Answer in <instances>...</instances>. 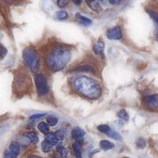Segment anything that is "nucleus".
<instances>
[{"label":"nucleus","mask_w":158,"mask_h":158,"mask_svg":"<svg viewBox=\"0 0 158 158\" xmlns=\"http://www.w3.org/2000/svg\"><path fill=\"white\" fill-rule=\"evenodd\" d=\"M71 57L69 49L63 45H56L50 49L45 57V64L49 70L57 72L64 69Z\"/></svg>","instance_id":"1"},{"label":"nucleus","mask_w":158,"mask_h":158,"mask_svg":"<svg viewBox=\"0 0 158 158\" xmlns=\"http://www.w3.org/2000/svg\"><path fill=\"white\" fill-rule=\"evenodd\" d=\"M73 86L79 94L86 98L96 100L101 96L102 90L100 84L95 80L86 76H81L74 79Z\"/></svg>","instance_id":"2"},{"label":"nucleus","mask_w":158,"mask_h":158,"mask_svg":"<svg viewBox=\"0 0 158 158\" xmlns=\"http://www.w3.org/2000/svg\"><path fill=\"white\" fill-rule=\"evenodd\" d=\"M23 57L26 66L32 72H36L40 66L38 52L33 48H26L23 52Z\"/></svg>","instance_id":"3"},{"label":"nucleus","mask_w":158,"mask_h":158,"mask_svg":"<svg viewBox=\"0 0 158 158\" xmlns=\"http://www.w3.org/2000/svg\"><path fill=\"white\" fill-rule=\"evenodd\" d=\"M35 83L36 86L37 94L40 97L46 95L49 92V87H48L47 80L43 74H36L35 76Z\"/></svg>","instance_id":"4"},{"label":"nucleus","mask_w":158,"mask_h":158,"mask_svg":"<svg viewBox=\"0 0 158 158\" xmlns=\"http://www.w3.org/2000/svg\"><path fill=\"white\" fill-rule=\"evenodd\" d=\"M29 83L31 84V82L29 81L27 76L25 74H18L15 79L14 86L17 91H26L29 87Z\"/></svg>","instance_id":"5"},{"label":"nucleus","mask_w":158,"mask_h":158,"mask_svg":"<svg viewBox=\"0 0 158 158\" xmlns=\"http://www.w3.org/2000/svg\"><path fill=\"white\" fill-rule=\"evenodd\" d=\"M143 105L149 110L158 111V94L145 97Z\"/></svg>","instance_id":"6"},{"label":"nucleus","mask_w":158,"mask_h":158,"mask_svg":"<svg viewBox=\"0 0 158 158\" xmlns=\"http://www.w3.org/2000/svg\"><path fill=\"white\" fill-rule=\"evenodd\" d=\"M106 36L109 40H119L122 38V30L119 26H114L106 32Z\"/></svg>","instance_id":"7"},{"label":"nucleus","mask_w":158,"mask_h":158,"mask_svg":"<svg viewBox=\"0 0 158 158\" xmlns=\"http://www.w3.org/2000/svg\"><path fill=\"white\" fill-rule=\"evenodd\" d=\"M9 152L12 158H17L20 153V146L18 142L13 141L10 143L9 148Z\"/></svg>","instance_id":"8"},{"label":"nucleus","mask_w":158,"mask_h":158,"mask_svg":"<svg viewBox=\"0 0 158 158\" xmlns=\"http://www.w3.org/2000/svg\"><path fill=\"white\" fill-rule=\"evenodd\" d=\"M71 71L73 72H83V73H94V68L93 66L89 64H81L80 66H77L76 67H73V69Z\"/></svg>","instance_id":"9"},{"label":"nucleus","mask_w":158,"mask_h":158,"mask_svg":"<svg viewBox=\"0 0 158 158\" xmlns=\"http://www.w3.org/2000/svg\"><path fill=\"white\" fill-rule=\"evenodd\" d=\"M82 144H83V140L82 138L77 139V141L73 144V148L74 153L77 158H82Z\"/></svg>","instance_id":"10"},{"label":"nucleus","mask_w":158,"mask_h":158,"mask_svg":"<svg viewBox=\"0 0 158 158\" xmlns=\"http://www.w3.org/2000/svg\"><path fill=\"white\" fill-rule=\"evenodd\" d=\"M105 45L102 41H97L94 45V51L97 55L103 56L104 51Z\"/></svg>","instance_id":"11"},{"label":"nucleus","mask_w":158,"mask_h":158,"mask_svg":"<svg viewBox=\"0 0 158 158\" xmlns=\"http://www.w3.org/2000/svg\"><path fill=\"white\" fill-rule=\"evenodd\" d=\"M71 134H72V137H74V138L80 139V138H82V137L86 134V132H85L83 129H81V128L76 127L72 130V131H71Z\"/></svg>","instance_id":"12"},{"label":"nucleus","mask_w":158,"mask_h":158,"mask_svg":"<svg viewBox=\"0 0 158 158\" xmlns=\"http://www.w3.org/2000/svg\"><path fill=\"white\" fill-rule=\"evenodd\" d=\"M100 147L103 151H109V150L113 149L114 148V143L109 141V140H103L100 141Z\"/></svg>","instance_id":"13"},{"label":"nucleus","mask_w":158,"mask_h":158,"mask_svg":"<svg viewBox=\"0 0 158 158\" xmlns=\"http://www.w3.org/2000/svg\"><path fill=\"white\" fill-rule=\"evenodd\" d=\"M45 140H46L48 143H50L52 146L58 144V143H59V139L57 138L55 134H46Z\"/></svg>","instance_id":"14"},{"label":"nucleus","mask_w":158,"mask_h":158,"mask_svg":"<svg viewBox=\"0 0 158 158\" xmlns=\"http://www.w3.org/2000/svg\"><path fill=\"white\" fill-rule=\"evenodd\" d=\"M76 17H77L79 23H81V24L83 25V26H89L90 24H92V20L89 19V18H86V17L83 16V15H81L80 14L77 13V15H76Z\"/></svg>","instance_id":"15"},{"label":"nucleus","mask_w":158,"mask_h":158,"mask_svg":"<svg viewBox=\"0 0 158 158\" xmlns=\"http://www.w3.org/2000/svg\"><path fill=\"white\" fill-rule=\"evenodd\" d=\"M68 154V150L63 148L61 145H59L56 148V157L58 158H65Z\"/></svg>","instance_id":"16"},{"label":"nucleus","mask_w":158,"mask_h":158,"mask_svg":"<svg viewBox=\"0 0 158 158\" xmlns=\"http://www.w3.org/2000/svg\"><path fill=\"white\" fill-rule=\"evenodd\" d=\"M38 129L42 134H49V124L45 122H40V123L38 124Z\"/></svg>","instance_id":"17"},{"label":"nucleus","mask_w":158,"mask_h":158,"mask_svg":"<svg viewBox=\"0 0 158 158\" xmlns=\"http://www.w3.org/2000/svg\"><path fill=\"white\" fill-rule=\"evenodd\" d=\"M25 137H27L31 142L34 143H36L37 142L39 141V137L37 136V134L34 132H29L27 133V134H25Z\"/></svg>","instance_id":"18"},{"label":"nucleus","mask_w":158,"mask_h":158,"mask_svg":"<svg viewBox=\"0 0 158 158\" xmlns=\"http://www.w3.org/2000/svg\"><path fill=\"white\" fill-rule=\"evenodd\" d=\"M41 147H42V151H43L44 153H48L52 150V145H51L49 143H48L46 140H44L43 142H42Z\"/></svg>","instance_id":"19"},{"label":"nucleus","mask_w":158,"mask_h":158,"mask_svg":"<svg viewBox=\"0 0 158 158\" xmlns=\"http://www.w3.org/2000/svg\"><path fill=\"white\" fill-rule=\"evenodd\" d=\"M106 134H107L108 137H110V138L114 139V140H121V139H122L121 136H120L118 133H117L116 131H112V130H110V131Z\"/></svg>","instance_id":"20"},{"label":"nucleus","mask_w":158,"mask_h":158,"mask_svg":"<svg viewBox=\"0 0 158 158\" xmlns=\"http://www.w3.org/2000/svg\"><path fill=\"white\" fill-rule=\"evenodd\" d=\"M117 116H118L119 118L122 119V120H125V121H127L129 120V114H127V112L125 110H120L117 113Z\"/></svg>","instance_id":"21"},{"label":"nucleus","mask_w":158,"mask_h":158,"mask_svg":"<svg viewBox=\"0 0 158 158\" xmlns=\"http://www.w3.org/2000/svg\"><path fill=\"white\" fill-rule=\"evenodd\" d=\"M97 130H98L100 132L103 133V134H107V133L110 131L111 128L108 125L101 124V125H99V126L97 127Z\"/></svg>","instance_id":"22"},{"label":"nucleus","mask_w":158,"mask_h":158,"mask_svg":"<svg viewBox=\"0 0 158 158\" xmlns=\"http://www.w3.org/2000/svg\"><path fill=\"white\" fill-rule=\"evenodd\" d=\"M56 17L60 20L66 19L68 18V13L66 11H59L56 13Z\"/></svg>","instance_id":"23"},{"label":"nucleus","mask_w":158,"mask_h":158,"mask_svg":"<svg viewBox=\"0 0 158 158\" xmlns=\"http://www.w3.org/2000/svg\"><path fill=\"white\" fill-rule=\"evenodd\" d=\"M46 120L49 126H56L58 123V118L55 117H49Z\"/></svg>","instance_id":"24"},{"label":"nucleus","mask_w":158,"mask_h":158,"mask_svg":"<svg viewBox=\"0 0 158 158\" xmlns=\"http://www.w3.org/2000/svg\"><path fill=\"white\" fill-rule=\"evenodd\" d=\"M148 13H149V15H151V18L153 19V20H154V21L155 22L156 24H157V30H158V14L157 13V12H154V11H152V10H148Z\"/></svg>","instance_id":"25"},{"label":"nucleus","mask_w":158,"mask_h":158,"mask_svg":"<svg viewBox=\"0 0 158 158\" xmlns=\"http://www.w3.org/2000/svg\"><path fill=\"white\" fill-rule=\"evenodd\" d=\"M137 146L139 148H144L146 147V140L143 138H139L137 141Z\"/></svg>","instance_id":"26"},{"label":"nucleus","mask_w":158,"mask_h":158,"mask_svg":"<svg viewBox=\"0 0 158 158\" xmlns=\"http://www.w3.org/2000/svg\"><path fill=\"white\" fill-rule=\"evenodd\" d=\"M7 54V49L0 43V60L4 58Z\"/></svg>","instance_id":"27"},{"label":"nucleus","mask_w":158,"mask_h":158,"mask_svg":"<svg viewBox=\"0 0 158 158\" xmlns=\"http://www.w3.org/2000/svg\"><path fill=\"white\" fill-rule=\"evenodd\" d=\"M46 115V114H34V115L31 116L30 117H29V120H38V119L41 118L42 117H43V116Z\"/></svg>","instance_id":"28"},{"label":"nucleus","mask_w":158,"mask_h":158,"mask_svg":"<svg viewBox=\"0 0 158 158\" xmlns=\"http://www.w3.org/2000/svg\"><path fill=\"white\" fill-rule=\"evenodd\" d=\"M57 5L59 7L63 8L67 5V1L66 0H57Z\"/></svg>","instance_id":"29"},{"label":"nucleus","mask_w":158,"mask_h":158,"mask_svg":"<svg viewBox=\"0 0 158 158\" xmlns=\"http://www.w3.org/2000/svg\"><path fill=\"white\" fill-rule=\"evenodd\" d=\"M55 135L56 136V137L59 139V140H62V139L63 138V137H64V135H63V133L60 131H57V132L55 134Z\"/></svg>","instance_id":"30"},{"label":"nucleus","mask_w":158,"mask_h":158,"mask_svg":"<svg viewBox=\"0 0 158 158\" xmlns=\"http://www.w3.org/2000/svg\"><path fill=\"white\" fill-rule=\"evenodd\" d=\"M122 1H123V0H109V2L110 3L111 5L116 6V5H120V3L122 2Z\"/></svg>","instance_id":"31"},{"label":"nucleus","mask_w":158,"mask_h":158,"mask_svg":"<svg viewBox=\"0 0 158 158\" xmlns=\"http://www.w3.org/2000/svg\"><path fill=\"white\" fill-rule=\"evenodd\" d=\"M4 158H12V157H11V155H10V154H9V151H5Z\"/></svg>","instance_id":"32"},{"label":"nucleus","mask_w":158,"mask_h":158,"mask_svg":"<svg viewBox=\"0 0 158 158\" xmlns=\"http://www.w3.org/2000/svg\"><path fill=\"white\" fill-rule=\"evenodd\" d=\"M73 2L76 5H78L81 2V0H73Z\"/></svg>","instance_id":"33"},{"label":"nucleus","mask_w":158,"mask_h":158,"mask_svg":"<svg viewBox=\"0 0 158 158\" xmlns=\"http://www.w3.org/2000/svg\"><path fill=\"white\" fill-rule=\"evenodd\" d=\"M86 2H87V3L88 4H91V3H94V2H96V0H86Z\"/></svg>","instance_id":"34"},{"label":"nucleus","mask_w":158,"mask_h":158,"mask_svg":"<svg viewBox=\"0 0 158 158\" xmlns=\"http://www.w3.org/2000/svg\"><path fill=\"white\" fill-rule=\"evenodd\" d=\"M99 1H100V2H102V3H105L106 2V0H99Z\"/></svg>","instance_id":"35"},{"label":"nucleus","mask_w":158,"mask_h":158,"mask_svg":"<svg viewBox=\"0 0 158 158\" xmlns=\"http://www.w3.org/2000/svg\"><path fill=\"white\" fill-rule=\"evenodd\" d=\"M5 2H12L13 1V0H4Z\"/></svg>","instance_id":"36"},{"label":"nucleus","mask_w":158,"mask_h":158,"mask_svg":"<svg viewBox=\"0 0 158 158\" xmlns=\"http://www.w3.org/2000/svg\"><path fill=\"white\" fill-rule=\"evenodd\" d=\"M32 158H42V157H32Z\"/></svg>","instance_id":"37"},{"label":"nucleus","mask_w":158,"mask_h":158,"mask_svg":"<svg viewBox=\"0 0 158 158\" xmlns=\"http://www.w3.org/2000/svg\"><path fill=\"white\" fill-rule=\"evenodd\" d=\"M124 158H129V157H124Z\"/></svg>","instance_id":"38"}]
</instances>
